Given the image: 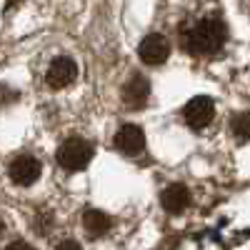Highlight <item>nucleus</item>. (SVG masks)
Here are the masks:
<instances>
[{"label":"nucleus","instance_id":"0eeeda50","mask_svg":"<svg viewBox=\"0 0 250 250\" xmlns=\"http://www.w3.org/2000/svg\"><path fill=\"white\" fill-rule=\"evenodd\" d=\"M115 148L120 153H128V155H138L145 148V133L133 123H125L120 125V130L115 133Z\"/></svg>","mask_w":250,"mask_h":250},{"label":"nucleus","instance_id":"7ed1b4c3","mask_svg":"<svg viewBox=\"0 0 250 250\" xmlns=\"http://www.w3.org/2000/svg\"><path fill=\"white\" fill-rule=\"evenodd\" d=\"M183 118L193 130H203L215 118V103L208 95H195L193 100H188V105L183 108Z\"/></svg>","mask_w":250,"mask_h":250},{"label":"nucleus","instance_id":"9d476101","mask_svg":"<svg viewBox=\"0 0 250 250\" xmlns=\"http://www.w3.org/2000/svg\"><path fill=\"white\" fill-rule=\"evenodd\" d=\"M83 225H85L90 238H100L110 230V218L100 210H85L83 213Z\"/></svg>","mask_w":250,"mask_h":250},{"label":"nucleus","instance_id":"6e6552de","mask_svg":"<svg viewBox=\"0 0 250 250\" xmlns=\"http://www.w3.org/2000/svg\"><path fill=\"white\" fill-rule=\"evenodd\" d=\"M148 95H150V83H148V78H143L140 73H135L123 85V103L128 108H143L145 103H148Z\"/></svg>","mask_w":250,"mask_h":250},{"label":"nucleus","instance_id":"f257e3e1","mask_svg":"<svg viewBox=\"0 0 250 250\" xmlns=\"http://www.w3.org/2000/svg\"><path fill=\"white\" fill-rule=\"evenodd\" d=\"M228 28L220 18H200L183 30V50L190 55H213L225 45Z\"/></svg>","mask_w":250,"mask_h":250},{"label":"nucleus","instance_id":"f8f14e48","mask_svg":"<svg viewBox=\"0 0 250 250\" xmlns=\"http://www.w3.org/2000/svg\"><path fill=\"white\" fill-rule=\"evenodd\" d=\"M5 250H35V248H33V245H28L25 240H15V243H10Z\"/></svg>","mask_w":250,"mask_h":250},{"label":"nucleus","instance_id":"f03ea898","mask_svg":"<svg viewBox=\"0 0 250 250\" xmlns=\"http://www.w3.org/2000/svg\"><path fill=\"white\" fill-rule=\"evenodd\" d=\"M93 158V145L83 138H68L65 143L58 148V163L62 170L68 173H78L83 170Z\"/></svg>","mask_w":250,"mask_h":250},{"label":"nucleus","instance_id":"423d86ee","mask_svg":"<svg viewBox=\"0 0 250 250\" xmlns=\"http://www.w3.org/2000/svg\"><path fill=\"white\" fill-rule=\"evenodd\" d=\"M8 175L18 185H33L40 175V163L33 155H15L8 165Z\"/></svg>","mask_w":250,"mask_h":250},{"label":"nucleus","instance_id":"20e7f679","mask_svg":"<svg viewBox=\"0 0 250 250\" xmlns=\"http://www.w3.org/2000/svg\"><path fill=\"white\" fill-rule=\"evenodd\" d=\"M138 55L145 65H163L170 55V43L168 38L160 35V33H150L140 40V48H138Z\"/></svg>","mask_w":250,"mask_h":250},{"label":"nucleus","instance_id":"1a4fd4ad","mask_svg":"<svg viewBox=\"0 0 250 250\" xmlns=\"http://www.w3.org/2000/svg\"><path fill=\"white\" fill-rule=\"evenodd\" d=\"M160 203L168 213H183L188 208V203H190V190H188L183 183H173L163 190Z\"/></svg>","mask_w":250,"mask_h":250},{"label":"nucleus","instance_id":"4468645a","mask_svg":"<svg viewBox=\"0 0 250 250\" xmlns=\"http://www.w3.org/2000/svg\"><path fill=\"white\" fill-rule=\"evenodd\" d=\"M5 233V223H3V218H0V235Z\"/></svg>","mask_w":250,"mask_h":250},{"label":"nucleus","instance_id":"ddd939ff","mask_svg":"<svg viewBox=\"0 0 250 250\" xmlns=\"http://www.w3.org/2000/svg\"><path fill=\"white\" fill-rule=\"evenodd\" d=\"M55 250H83V248H80L75 240H62V243H60Z\"/></svg>","mask_w":250,"mask_h":250},{"label":"nucleus","instance_id":"9b49d317","mask_svg":"<svg viewBox=\"0 0 250 250\" xmlns=\"http://www.w3.org/2000/svg\"><path fill=\"white\" fill-rule=\"evenodd\" d=\"M230 130L238 140H248L250 138V113H235L230 118Z\"/></svg>","mask_w":250,"mask_h":250},{"label":"nucleus","instance_id":"39448f33","mask_svg":"<svg viewBox=\"0 0 250 250\" xmlns=\"http://www.w3.org/2000/svg\"><path fill=\"white\" fill-rule=\"evenodd\" d=\"M75 75H78L75 60L68 58V55H58V58H53V62L48 65L45 80H48V85L53 90H62V88H68L70 83L75 80Z\"/></svg>","mask_w":250,"mask_h":250}]
</instances>
